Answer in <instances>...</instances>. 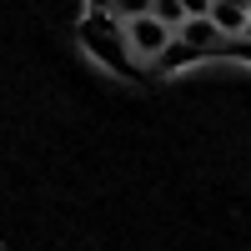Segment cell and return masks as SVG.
I'll list each match as a JSON object with an SVG mask.
<instances>
[{
	"label": "cell",
	"mask_w": 251,
	"mask_h": 251,
	"mask_svg": "<svg viewBox=\"0 0 251 251\" xmlns=\"http://www.w3.org/2000/svg\"><path fill=\"white\" fill-rule=\"evenodd\" d=\"M126 40H131V50H136L141 60H156V55L176 40V30L166 25L161 15H136V20H126Z\"/></svg>",
	"instance_id": "cell-2"
},
{
	"label": "cell",
	"mask_w": 251,
	"mask_h": 251,
	"mask_svg": "<svg viewBox=\"0 0 251 251\" xmlns=\"http://www.w3.org/2000/svg\"><path fill=\"white\" fill-rule=\"evenodd\" d=\"M80 46H86L111 75L141 80L136 50H131V40H126V20H121L116 10H86V15H80Z\"/></svg>",
	"instance_id": "cell-1"
},
{
	"label": "cell",
	"mask_w": 251,
	"mask_h": 251,
	"mask_svg": "<svg viewBox=\"0 0 251 251\" xmlns=\"http://www.w3.org/2000/svg\"><path fill=\"white\" fill-rule=\"evenodd\" d=\"M116 0H86V10H111Z\"/></svg>",
	"instance_id": "cell-7"
},
{
	"label": "cell",
	"mask_w": 251,
	"mask_h": 251,
	"mask_svg": "<svg viewBox=\"0 0 251 251\" xmlns=\"http://www.w3.org/2000/svg\"><path fill=\"white\" fill-rule=\"evenodd\" d=\"M246 5H251V0H246Z\"/></svg>",
	"instance_id": "cell-9"
},
{
	"label": "cell",
	"mask_w": 251,
	"mask_h": 251,
	"mask_svg": "<svg viewBox=\"0 0 251 251\" xmlns=\"http://www.w3.org/2000/svg\"><path fill=\"white\" fill-rule=\"evenodd\" d=\"M176 35L196 50V60H216V46L226 40V35L216 30V20H211V15H186L181 25H176Z\"/></svg>",
	"instance_id": "cell-3"
},
{
	"label": "cell",
	"mask_w": 251,
	"mask_h": 251,
	"mask_svg": "<svg viewBox=\"0 0 251 251\" xmlns=\"http://www.w3.org/2000/svg\"><path fill=\"white\" fill-rule=\"evenodd\" d=\"M151 15H161L166 20V25H181V20H186V5H181V0H156V5H151Z\"/></svg>",
	"instance_id": "cell-5"
},
{
	"label": "cell",
	"mask_w": 251,
	"mask_h": 251,
	"mask_svg": "<svg viewBox=\"0 0 251 251\" xmlns=\"http://www.w3.org/2000/svg\"><path fill=\"white\" fill-rule=\"evenodd\" d=\"M246 35H251V25H246Z\"/></svg>",
	"instance_id": "cell-8"
},
{
	"label": "cell",
	"mask_w": 251,
	"mask_h": 251,
	"mask_svg": "<svg viewBox=\"0 0 251 251\" xmlns=\"http://www.w3.org/2000/svg\"><path fill=\"white\" fill-rule=\"evenodd\" d=\"M151 5H156V0H116L111 10H116L121 20H136V15H151Z\"/></svg>",
	"instance_id": "cell-6"
},
{
	"label": "cell",
	"mask_w": 251,
	"mask_h": 251,
	"mask_svg": "<svg viewBox=\"0 0 251 251\" xmlns=\"http://www.w3.org/2000/svg\"><path fill=\"white\" fill-rule=\"evenodd\" d=\"M206 15L216 20L221 35H246V25H251V5H246V0H211Z\"/></svg>",
	"instance_id": "cell-4"
}]
</instances>
